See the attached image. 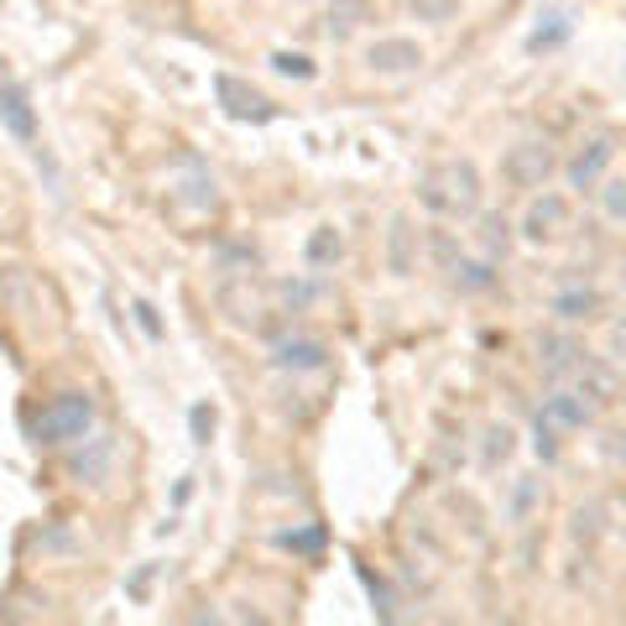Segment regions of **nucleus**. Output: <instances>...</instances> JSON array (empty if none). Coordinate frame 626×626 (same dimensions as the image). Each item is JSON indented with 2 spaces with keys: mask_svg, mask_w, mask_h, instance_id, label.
Wrapping results in <instances>:
<instances>
[{
  "mask_svg": "<svg viewBox=\"0 0 626 626\" xmlns=\"http://www.w3.org/2000/svg\"><path fill=\"white\" fill-rule=\"evenodd\" d=\"M449 277H455L459 292H491L496 288L491 261H465V256H455V261H449Z\"/></svg>",
  "mask_w": 626,
  "mask_h": 626,
  "instance_id": "13",
  "label": "nucleus"
},
{
  "mask_svg": "<svg viewBox=\"0 0 626 626\" xmlns=\"http://www.w3.org/2000/svg\"><path fill=\"white\" fill-rule=\"evenodd\" d=\"M480 240H486V256L501 261V256L511 251V225L501 220V215H486V220H480Z\"/></svg>",
  "mask_w": 626,
  "mask_h": 626,
  "instance_id": "18",
  "label": "nucleus"
},
{
  "mask_svg": "<svg viewBox=\"0 0 626 626\" xmlns=\"http://www.w3.org/2000/svg\"><path fill=\"white\" fill-rule=\"evenodd\" d=\"M360 579H366V590H371L376 610H381V622H391V616H397V606H391V590H387V579H376L371 569H360Z\"/></svg>",
  "mask_w": 626,
  "mask_h": 626,
  "instance_id": "23",
  "label": "nucleus"
},
{
  "mask_svg": "<svg viewBox=\"0 0 626 626\" xmlns=\"http://www.w3.org/2000/svg\"><path fill=\"white\" fill-rule=\"evenodd\" d=\"M533 501H538V480H533V475H523V480H517V496H511V523H527Z\"/></svg>",
  "mask_w": 626,
  "mask_h": 626,
  "instance_id": "22",
  "label": "nucleus"
},
{
  "mask_svg": "<svg viewBox=\"0 0 626 626\" xmlns=\"http://www.w3.org/2000/svg\"><path fill=\"white\" fill-rule=\"evenodd\" d=\"M319 543H324V527H308V533L288 538V548H319Z\"/></svg>",
  "mask_w": 626,
  "mask_h": 626,
  "instance_id": "30",
  "label": "nucleus"
},
{
  "mask_svg": "<svg viewBox=\"0 0 626 626\" xmlns=\"http://www.w3.org/2000/svg\"><path fill=\"white\" fill-rule=\"evenodd\" d=\"M610 350H616V356H626V324H616V329H610Z\"/></svg>",
  "mask_w": 626,
  "mask_h": 626,
  "instance_id": "31",
  "label": "nucleus"
},
{
  "mask_svg": "<svg viewBox=\"0 0 626 626\" xmlns=\"http://www.w3.org/2000/svg\"><path fill=\"white\" fill-rule=\"evenodd\" d=\"M215 95H220L225 116H236V120H271L277 116V105H271L261 89L240 85L236 73H220V79H215Z\"/></svg>",
  "mask_w": 626,
  "mask_h": 626,
  "instance_id": "5",
  "label": "nucleus"
},
{
  "mask_svg": "<svg viewBox=\"0 0 626 626\" xmlns=\"http://www.w3.org/2000/svg\"><path fill=\"white\" fill-rule=\"evenodd\" d=\"M600 199H606V215H610V220H626V178L606 183V193H600Z\"/></svg>",
  "mask_w": 626,
  "mask_h": 626,
  "instance_id": "26",
  "label": "nucleus"
},
{
  "mask_svg": "<svg viewBox=\"0 0 626 626\" xmlns=\"http://www.w3.org/2000/svg\"><path fill=\"white\" fill-rule=\"evenodd\" d=\"M554 168H559V162H554V152H548L543 141H517V147H507V157H501V178H507L511 188H543Z\"/></svg>",
  "mask_w": 626,
  "mask_h": 626,
  "instance_id": "3",
  "label": "nucleus"
},
{
  "mask_svg": "<svg viewBox=\"0 0 626 626\" xmlns=\"http://www.w3.org/2000/svg\"><path fill=\"white\" fill-rule=\"evenodd\" d=\"M105 465H110V439H95L89 455H73V475H85V480H100Z\"/></svg>",
  "mask_w": 626,
  "mask_h": 626,
  "instance_id": "19",
  "label": "nucleus"
},
{
  "mask_svg": "<svg viewBox=\"0 0 626 626\" xmlns=\"http://www.w3.org/2000/svg\"><path fill=\"white\" fill-rule=\"evenodd\" d=\"M538 455L543 459L559 455V424H554V418H543V413H538Z\"/></svg>",
  "mask_w": 626,
  "mask_h": 626,
  "instance_id": "25",
  "label": "nucleus"
},
{
  "mask_svg": "<svg viewBox=\"0 0 626 626\" xmlns=\"http://www.w3.org/2000/svg\"><path fill=\"white\" fill-rule=\"evenodd\" d=\"M538 360L548 376H564V371H579V360H585V350H579L569 335H543L538 339Z\"/></svg>",
  "mask_w": 626,
  "mask_h": 626,
  "instance_id": "7",
  "label": "nucleus"
},
{
  "mask_svg": "<svg viewBox=\"0 0 626 626\" xmlns=\"http://www.w3.org/2000/svg\"><path fill=\"white\" fill-rule=\"evenodd\" d=\"M413 17H418V21H434V27H444V21L459 17V0H413Z\"/></svg>",
  "mask_w": 626,
  "mask_h": 626,
  "instance_id": "20",
  "label": "nucleus"
},
{
  "mask_svg": "<svg viewBox=\"0 0 626 626\" xmlns=\"http://www.w3.org/2000/svg\"><path fill=\"white\" fill-rule=\"evenodd\" d=\"M418 203L439 220H470L480 209V172L475 162H444L418 178Z\"/></svg>",
  "mask_w": 626,
  "mask_h": 626,
  "instance_id": "1",
  "label": "nucleus"
},
{
  "mask_svg": "<svg viewBox=\"0 0 626 626\" xmlns=\"http://www.w3.org/2000/svg\"><path fill=\"white\" fill-rule=\"evenodd\" d=\"M136 324H141L152 339H162V319H157V308L147 304V298H136Z\"/></svg>",
  "mask_w": 626,
  "mask_h": 626,
  "instance_id": "29",
  "label": "nucleus"
},
{
  "mask_svg": "<svg viewBox=\"0 0 626 626\" xmlns=\"http://www.w3.org/2000/svg\"><path fill=\"white\" fill-rule=\"evenodd\" d=\"M188 168H193V178L183 183V199L188 203H215V178H209L199 162H188Z\"/></svg>",
  "mask_w": 626,
  "mask_h": 626,
  "instance_id": "21",
  "label": "nucleus"
},
{
  "mask_svg": "<svg viewBox=\"0 0 626 626\" xmlns=\"http://www.w3.org/2000/svg\"><path fill=\"white\" fill-rule=\"evenodd\" d=\"M360 21H371V6H366V0H329V32L335 37L356 32Z\"/></svg>",
  "mask_w": 626,
  "mask_h": 626,
  "instance_id": "14",
  "label": "nucleus"
},
{
  "mask_svg": "<svg viewBox=\"0 0 626 626\" xmlns=\"http://www.w3.org/2000/svg\"><path fill=\"white\" fill-rule=\"evenodd\" d=\"M418 63H424V48L413 37H381L366 48V68H376V73H413Z\"/></svg>",
  "mask_w": 626,
  "mask_h": 626,
  "instance_id": "6",
  "label": "nucleus"
},
{
  "mask_svg": "<svg viewBox=\"0 0 626 626\" xmlns=\"http://www.w3.org/2000/svg\"><path fill=\"white\" fill-rule=\"evenodd\" d=\"M0 126L17 136V141H37V110L27 85H17L11 73H0Z\"/></svg>",
  "mask_w": 626,
  "mask_h": 626,
  "instance_id": "4",
  "label": "nucleus"
},
{
  "mask_svg": "<svg viewBox=\"0 0 626 626\" xmlns=\"http://www.w3.org/2000/svg\"><path fill=\"white\" fill-rule=\"evenodd\" d=\"M209 434H215V407H193V444H209Z\"/></svg>",
  "mask_w": 626,
  "mask_h": 626,
  "instance_id": "28",
  "label": "nucleus"
},
{
  "mask_svg": "<svg viewBox=\"0 0 626 626\" xmlns=\"http://www.w3.org/2000/svg\"><path fill=\"white\" fill-rule=\"evenodd\" d=\"M271 68H277V73H292V79H314V63H308L304 52H277Z\"/></svg>",
  "mask_w": 626,
  "mask_h": 626,
  "instance_id": "24",
  "label": "nucleus"
},
{
  "mask_svg": "<svg viewBox=\"0 0 626 626\" xmlns=\"http://www.w3.org/2000/svg\"><path fill=\"white\" fill-rule=\"evenodd\" d=\"M543 418H554L559 428H585L590 424V403H585V391H554L543 403Z\"/></svg>",
  "mask_w": 626,
  "mask_h": 626,
  "instance_id": "12",
  "label": "nucleus"
},
{
  "mask_svg": "<svg viewBox=\"0 0 626 626\" xmlns=\"http://www.w3.org/2000/svg\"><path fill=\"white\" fill-rule=\"evenodd\" d=\"M595 308H600V292H585V288L554 298V314H559V319H590Z\"/></svg>",
  "mask_w": 626,
  "mask_h": 626,
  "instance_id": "17",
  "label": "nucleus"
},
{
  "mask_svg": "<svg viewBox=\"0 0 626 626\" xmlns=\"http://www.w3.org/2000/svg\"><path fill=\"white\" fill-rule=\"evenodd\" d=\"M511 455V428H491V444H486V465Z\"/></svg>",
  "mask_w": 626,
  "mask_h": 626,
  "instance_id": "27",
  "label": "nucleus"
},
{
  "mask_svg": "<svg viewBox=\"0 0 626 626\" xmlns=\"http://www.w3.org/2000/svg\"><path fill=\"white\" fill-rule=\"evenodd\" d=\"M413 240H418L413 220H407V215H397V220H391V236H387V267L397 271V277H407V271H413V261H418Z\"/></svg>",
  "mask_w": 626,
  "mask_h": 626,
  "instance_id": "11",
  "label": "nucleus"
},
{
  "mask_svg": "<svg viewBox=\"0 0 626 626\" xmlns=\"http://www.w3.org/2000/svg\"><path fill=\"white\" fill-rule=\"evenodd\" d=\"M610 157H616V147H610V136H595L590 147H585V152H579L575 162H569V183H575V188H590L595 178L606 172Z\"/></svg>",
  "mask_w": 626,
  "mask_h": 626,
  "instance_id": "8",
  "label": "nucleus"
},
{
  "mask_svg": "<svg viewBox=\"0 0 626 626\" xmlns=\"http://www.w3.org/2000/svg\"><path fill=\"white\" fill-rule=\"evenodd\" d=\"M569 220V203L559 199V193H543L533 209H527V220H523V236L527 240H543V236H554V225Z\"/></svg>",
  "mask_w": 626,
  "mask_h": 626,
  "instance_id": "9",
  "label": "nucleus"
},
{
  "mask_svg": "<svg viewBox=\"0 0 626 626\" xmlns=\"http://www.w3.org/2000/svg\"><path fill=\"white\" fill-rule=\"evenodd\" d=\"M339 251H345V246H339L335 225H324V230H314V236H308V267H335Z\"/></svg>",
  "mask_w": 626,
  "mask_h": 626,
  "instance_id": "16",
  "label": "nucleus"
},
{
  "mask_svg": "<svg viewBox=\"0 0 626 626\" xmlns=\"http://www.w3.org/2000/svg\"><path fill=\"white\" fill-rule=\"evenodd\" d=\"M579 387H585V397H595V403H610V397H616V376H610L606 366H595V360H579Z\"/></svg>",
  "mask_w": 626,
  "mask_h": 626,
  "instance_id": "15",
  "label": "nucleus"
},
{
  "mask_svg": "<svg viewBox=\"0 0 626 626\" xmlns=\"http://www.w3.org/2000/svg\"><path fill=\"white\" fill-rule=\"evenodd\" d=\"M89 424H95V403H89V391H63V397H52V403L32 418V444L58 449V444L85 439Z\"/></svg>",
  "mask_w": 626,
  "mask_h": 626,
  "instance_id": "2",
  "label": "nucleus"
},
{
  "mask_svg": "<svg viewBox=\"0 0 626 626\" xmlns=\"http://www.w3.org/2000/svg\"><path fill=\"white\" fill-rule=\"evenodd\" d=\"M277 366L319 371V366H329V345H319V339H288V345H277Z\"/></svg>",
  "mask_w": 626,
  "mask_h": 626,
  "instance_id": "10",
  "label": "nucleus"
}]
</instances>
